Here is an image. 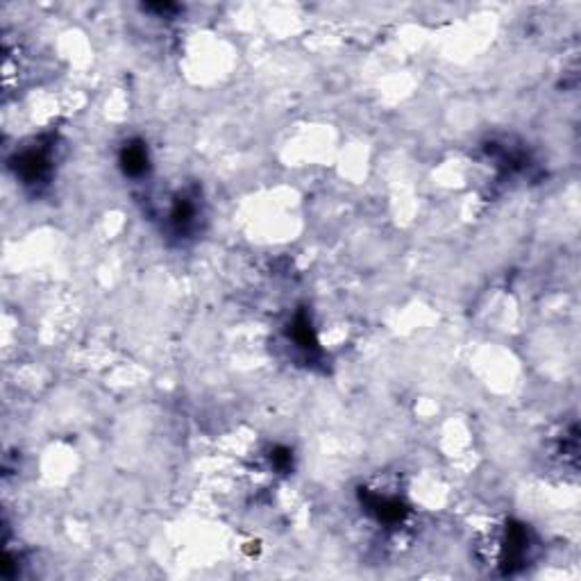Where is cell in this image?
Here are the masks:
<instances>
[{
	"label": "cell",
	"instance_id": "obj_2",
	"mask_svg": "<svg viewBox=\"0 0 581 581\" xmlns=\"http://www.w3.org/2000/svg\"><path fill=\"white\" fill-rule=\"evenodd\" d=\"M16 175H21L23 184L44 182L50 175V153L44 148L23 150L16 163Z\"/></svg>",
	"mask_w": 581,
	"mask_h": 581
},
{
	"label": "cell",
	"instance_id": "obj_3",
	"mask_svg": "<svg viewBox=\"0 0 581 581\" xmlns=\"http://www.w3.org/2000/svg\"><path fill=\"white\" fill-rule=\"evenodd\" d=\"M119 163L128 178L132 180L144 178L150 169V154H148V148H145V144H141V141H130V144L123 145Z\"/></svg>",
	"mask_w": 581,
	"mask_h": 581
},
{
	"label": "cell",
	"instance_id": "obj_1",
	"mask_svg": "<svg viewBox=\"0 0 581 581\" xmlns=\"http://www.w3.org/2000/svg\"><path fill=\"white\" fill-rule=\"evenodd\" d=\"M198 198L187 196L182 193L180 198H175L173 207L169 212V227L173 230L175 236H189L198 227V214H200V207H198Z\"/></svg>",
	"mask_w": 581,
	"mask_h": 581
}]
</instances>
